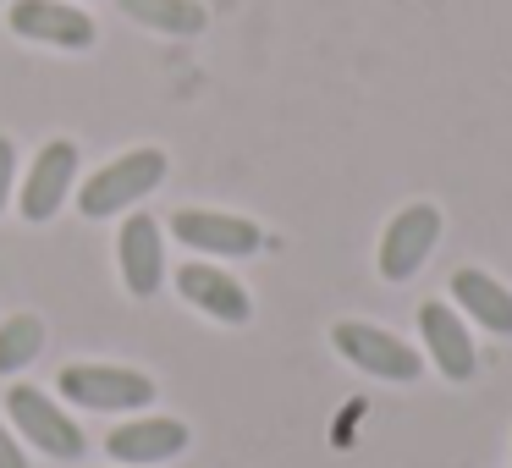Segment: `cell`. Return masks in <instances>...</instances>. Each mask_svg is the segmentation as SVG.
Instances as JSON below:
<instances>
[{"label": "cell", "instance_id": "obj_2", "mask_svg": "<svg viewBox=\"0 0 512 468\" xmlns=\"http://www.w3.org/2000/svg\"><path fill=\"white\" fill-rule=\"evenodd\" d=\"M56 391L72 408L89 413H127V408H155V380L127 364H67Z\"/></svg>", "mask_w": 512, "mask_h": 468}, {"label": "cell", "instance_id": "obj_8", "mask_svg": "<svg viewBox=\"0 0 512 468\" xmlns=\"http://www.w3.org/2000/svg\"><path fill=\"white\" fill-rule=\"evenodd\" d=\"M171 232H177V243L215 254V259H254L265 248V232L248 215H221V210H177Z\"/></svg>", "mask_w": 512, "mask_h": 468}, {"label": "cell", "instance_id": "obj_11", "mask_svg": "<svg viewBox=\"0 0 512 468\" xmlns=\"http://www.w3.org/2000/svg\"><path fill=\"white\" fill-rule=\"evenodd\" d=\"M419 336H424V364H435L446 380H474L479 353H474L463 314H452L441 298L419 303Z\"/></svg>", "mask_w": 512, "mask_h": 468}, {"label": "cell", "instance_id": "obj_15", "mask_svg": "<svg viewBox=\"0 0 512 468\" xmlns=\"http://www.w3.org/2000/svg\"><path fill=\"white\" fill-rule=\"evenodd\" d=\"M45 353V320L39 314H12L0 320V375H17Z\"/></svg>", "mask_w": 512, "mask_h": 468}, {"label": "cell", "instance_id": "obj_6", "mask_svg": "<svg viewBox=\"0 0 512 468\" xmlns=\"http://www.w3.org/2000/svg\"><path fill=\"white\" fill-rule=\"evenodd\" d=\"M116 265H122V287L133 298H155L166 287V226L155 215L133 210L116 232Z\"/></svg>", "mask_w": 512, "mask_h": 468}, {"label": "cell", "instance_id": "obj_10", "mask_svg": "<svg viewBox=\"0 0 512 468\" xmlns=\"http://www.w3.org/2000/svg\"><path fill=\"white\" fill-rule=\"evenodd\" d=\"M6 23H12L17 39H34V45H61V50L94 45V17L67 6V0H12Z\"/></svg>", "mask_w": 512, "mask_h": 468}, {"label": "cell", "instance_id": "obj_5", "mask_svg": "<svg viewBox=\"0 0 512 468\" xmlns=\"http://www.w3.org/2000/svg\"><path fill=\"white\" fill-rule=\"evenodd\" d=\"M435 243H441V210L435 204H408V210H397L386 221V232H380V254H375V270L380 281H408L419 276V265L435 254Z\"/></svg>", "mask_w": 512, "mask_h": 468}, {"label": "cell", "instance_id": "obj_3", "mask_svg": "<svg viewBox=\"0 0 512 468\" xmlns=\"http://www.w3.org/2000/svg\"><path fill=\"white\" fill-rule=\"evenodd\" d=\"M331 347L353 369H364V375H375V380H391V386H408V380L424 375L419 347H408L402 336L380 331V325H369V320H336L331 325Z\"/></svg>", "mask_w": 512, "mask_h": 468}, {"label": "cell", "instance_id": "obj_16", "mask_svg": "<svg viewBox=\"0 0 512 468\" xmlns=\"http://www.w3.org/2000/svg\"><path fill=\"white\" fill-rule=\"evenodd\" d=\"M12 188H17V149L12 138H0V210L12 204Z\"/></svg>", "mask_w": 512, "mask_h": 468}, {"label": "cell", "instance_id": "obj_9", "mask_svg": "<svg viewBox=\"0 0 512 468\" xmlns=\"http://www.w3.org/2000/svg\"><path fill=\"white\" fill-rule=\"evenodd\" d=\"M105 452L127 468H155V463H171V457L188 452V424L182 419H166V413H144V419H127L105 435Z\"/></svg>", "mask_w": 512, "mask_h": 468}, {"label": "cell", "instance_id": "obj_14", "mask_svg": "<svg viewBox=\"0 0 512 468\" xmlns=\"http://www.w3.org/2000/svg\"><path fill=\"white\" fill-rule=\"evenodd\" d=\"M133 23L155 28V34H177V39H193L204 34V23H210V12H204L199 0H116Z\"/></svg>", "mask_w": 512, "mask_h": 468}, {"label": "cell", "instance_id": "obj_4", "mask_svg": "<svg viewBox=\"0 0 512 468\" xmlns=\"http://www.w3.org/2000/svg\"><path fill=\"white\" fill-rule=\"evenodd\" d=\"M6 413H12V424L23 430V441L39 446L45 457H56V463H72V457L89 452L83 424L72 419L67 408H56L39 386H12L6 391Z\"/></svg>", "mask_w": 512, "mask_h": 468}, {"label": "cell", "instance_id": "obj_17", "mask_svg": "<svg viewBox=\"0 0 512 468\" xmlns=\"http://www.w3.org/2000/svg\"><path fill=\"white\" fill-rule=\"evenodd\" d=\"M0 468H28V457H23V446H17V435L0 424Z\"/></svg>", "mask_w": 512, "mask_h": 468}, {"label": "cell", "instance_id": "obj_12", "mask_svg": "<svg viewBox=\"0 0 512 468\" xmlns=\"http://www.w3.org/2000/svg\"><path fill=\"white\" fill-rule=\"evenodd\" d=\"M177 292L193 303L199 314H210V320L221 325H248L254 320V298L243 292V281L226 276L221 265H177Z\"/></svg>", "mask_w": 512, "mask_h": 468}, {"label": "cell", "instance_id": "obj_13", "mask_svg": "<svg viewBox=\"0 0 512 468\" xmlns=\"http://www.w3.org/2000/svg\"><path fill=\"white\" fill-rule=\"evenodd\" d=\"M452 303L463 309V320L485 325L490 336H512V292L501 287L496 276H485V270H457L452 276Z\"/></svg>", "mask_w": 512, "mask_h": 468}, {"label": "cell", "instance_id": "obj_1", "mask_svg": "<svg viewBox=\"0 0 512 468\" xmlns=\"http://www.w3.org/2000/svg\"><path fill=\"white\" fill-rule=\"evenodd\" d=\"M160 182H166V155L160 149H127L78 188V210L89 221H111V215L133 210L138 199H149Z\"/></svg>", "mask_w": 512, "mask_h": 468}, {"label": "cell", "instance_id": "obj_7", "mask_svg": "<svg viewBox=\"0 0 512 468\" xmlns=\"http://www.w3.org/2000/svg\"><path fill=\"white\" fill-rule=\"evenodd\" d=\"M72 182H78V144H72V138H50V144L39 149L34 171L23 177V188H17V210H23V221L45 226L50 215L67 204Z\"/></svg>", "mask_w": 512, "mask_h": 468}]
</instances>
